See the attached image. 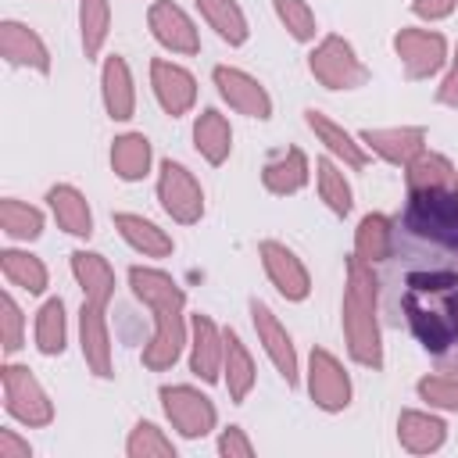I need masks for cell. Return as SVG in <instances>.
<instances>
[{"label":"cell","mask_w":458,"mask_h":458,"mask_svg":"<svg viewBox=\"0 0 458 458\" xmlns=\"http://www.w3.org/2000/svg\"><path fill=\"white\" fill-rule=\"evenodd\" d=\"M129 290L132 297L154 315V333L143 344V369L168 372L190 347V315H186V290L154 265H132L129 268Z\"/></svg>","instance_id":"1"},{"label":"cell","mask_w":458,"mask_h":458,"mask_svg":"<svg viewBox=\"0 0 458 458\" xmlns=\"http://www.w3.org/2000/svg\"><path fill=\"white\" fill-rule=\"evenodd\" d=\"M401 308L411 336L429 354H447L458 344V276L447 268L408 272Z\"/></svg>","instance_id":"2"},{"label":"cell","mask_w":458,"mask_h":458,"mask_svg":"<svg viewBox=\"0 0 458 458\" xmlns=\"http://www.w3.org/2000/svg\"><path fill=\"white\" fill-rule=\"evenodd\" d=\"M344 344L354 365L379 372L383 369V329H379V279L369 261H344V301H340Z\"/></svg>","instance_id":"3"},{"label":"cell","mask_w":458,"mask_h":458,"mask_svg":"<svg viewBox=\"0 0 458 458\" xmlns=\"http://www.w3.org/2000/svg\"><path fill=\"white\" fill-rule=\"evenodd\" d=\"M404 229L426 243L444 250H458V190H408V204L401 215Z\"/></svg>","instance_id":"4"},{"label":"cell","mask_w":458,"mask_h":458,"mask_svg":"<svg viewBox=\"0 0 458 458\" xmlns=\"http://www.w3.org/2000/svg\"><path fill=\"white\" fill-rule=\"evenodd\" d=\"M308 72L311 79L322 86V89H333V93H347V89H361L369 82V64L358 57L354 43L329 32L322 36L311 54H308Z\"/></svg>","instance_id":"5"},{"label":"cell","mask_w":458,"mask_h":458,"mask_svg":"<svg viewBox=\"0 0 458 458\" xmlns=\"http://www.w3.org/2000/svg\"><path fill=\"white\" fill-rule=\"evenodd\" d=\"M0 383H4V408L14 422L29 429H43L54 422V401L29 365H18L7 358L0 369Z\"/></svg>","instance_id":"6"},{"label":"cell","mask_w":458,"mask_h":458,"mask_svg":"<svg viewBox=\"0 0 458 458\" xmlns=\"http://www.w3.org/2000/svg\"><path fill=\"white\" fill-rule=\"evenodd\" d=\"M157 401H161V411H165L168 426L182 440H204L218 426L215 401L204 390H197L193 383H165L157 390Z\"/></svg>","instance_id":"7"},{"label":"cell","mask_w":458,"mask_h":458,"mask_svg":"<svg viewBox=\"0 0 458 458\" xmlns=\"http://www.w3.org/2000/svg\"><path fill=\"white\" fill-rule=\"evenodd\" d=\"M157 204L172 222L197 225L204 218V186L182 161L165 157L157 165Z\"/></svg>","instance_id":"8"},{"label":"cell","mask_w":458,"mask_h":458,"mask_svg":"<svg viewBox=\"0 0 458 458\" xmlns=\"http://www.w3.org/2000/svg\"><path fill=\"white\" fill-rule=\"evenodd\" d=\"M394 54L404 68V75L411 82H422V79H433L444 72V64L451 61L447 54V36L437 32V29H419V25H404L394 32Z\"/></svg>","instance_id":"9"},{"label":"cell","mask_w":458,"mask_h":458,"mask_svg":"<svg viewBox=\"0 0 458 458\" xmlns=\"http://www.w3.org/2000/svg\"><path fill=\"white\" fill-rule=\"evenodd\" d=\"M304 386H308V397L318 411L336 415V411L351 408V397H354L351 376H347L344 361L326 347H311L308 369H304Z\"/></svg>","instance_id":"10"},{"label":"cell","mask_w":458,"mask_h":458,"mask_svg":"<svg viewBox=\"0 0 458 458\" xmlns=\"http://www.w3.org/2000/svg\"><path fill=\"white\" fill-rule=\"evenodd\" d=\"M247 311H250V326H254L258 344L265 347L272 369L283 376L286 386H297V383H301V358H297L293 336L286 333V326L276 318V311H272L265 301L250 297V301H247Z\"/></svg>","instance_id":"11"},{"label":"cell","mask_w":458,"mask_h":458,"mask_svg":"<svg viewBox=\"0 0 458 458\" xmlns=\"http://www.w3.org/2000/svg\"><path fill=\"white\" fill-rule=\"evenodd\" d=\"M147 29L154 43L165 47L168 54H179V57L200 54V29L190 18V11L179 7L175 0H154L147 7Z\"/></svg>","instance_id":"12"},{"label":"cell","mask_w":458,"mask_h":458,"mask_svg":"<svg viewBox=\"0 0 458 458\" xmlns=\"http://www.w3.org/2000/svg\"><path fill=\"white\" fill-rule=\"evenodd\" d=\"M258 258H261V268H265L268 283L276 286V293L283 301H290V304L308 301V293H311V272L297 258V250H290L279 240H261L258 243Z\"/></svg>","instance_id":"13"},{"label":"cell","mask_w":458,"mask_h":458,"mask_svg":"<svg viewBox=\"0 0 458 458\" xmlns=\"http://www.w3.org/2000/svg\"><path fill=\"white\" fill-rule=\"evenodd\" d=\"M211 82H215L218 97L236 114H247V118H258V122L272 118V97H268V89L250 72H243L236 64H215L211 68Z\"/></svg>","instance_id":"14"},{"label":"cell","mask_w":458,"mask_h":458,"mask_svg":"<svg viewBox=\"0 0 458 458\" xmlns=\"http://www.w3.org/2000/svg\"><path fill=\"white\" fill-rule=\"evenodd\" d=\"M150 93L168 118H182L197 104V75L179 61L154 57L150 61Z\"/></svg>","instance_id":"15"},{"label":"cell","mask_w":458,"mask_h":458,"mask_svg":"<svg viewBox=\"0 0 458 458\" xmlns=\"http://www.w3.org/2000/svg\"><path fill=\"white\" fill-rule=\"evenodd\" d=\"M79 351L97 379H114V347L107 329V308L82 301L79 308Z\"/></svg>","instance_id":"16"},{"label":"cell","mask_w":458,"mask_h":458,"mask_svg":"<svg viewBox=\"0 0 458 458\" xmlns=\"http://www.w3.org/2000/svg\"><path fill=\"white\" fill-rule=\"evenodd\" d=\"M190 372L200 383H218L222 379V361H225V329H218V322L204 311L190 315Z\"/></svg>","instance_id":"17"},{"label":"cell","mask_w":458,"mask_h":458,"mask_svg":"<svg viewBox=\"0 0 458 458\" xmlns=\"http://www.w3.org/2000/svg\"><path fill=\"white\" fill-rule=\"evenodd\" d=\"M0 54H4L7 64L29 68L36 75H50V68H54V57H50L47 39L32 25H25L18 18H4L0 21Z\"/></svg>","instance_id":"18"},{"label":"cell","mask_w":458,"mask_h":458,"mask_svg":"<svg viewBox=\"0 0 458 458\" xmlns=\"http://www.w3.org/2000/svg\"><path fill=\"white\" fill-rule=\"evenodd\" d=\"M358 140L365 143L369 154H376L386 165L404 168L408 161H415L426 150L429 132L422 125H386V129H361Z\"/></svg>","instance_id":"19"},{"label":"cell","mask_w":458,"mask_h":458,"mask_svg":"<svg viewBox=\"0 0 458 458\" xmlns=\"http://www.w3.org/2000/svg\"><path fill=\"white\" fill-rule=\"evenodd\" d=\"M304 125L315 132V140L326 147V154L336 157L344 168L361 172V168L369 165V150H365V143H361L354 132H347L340 122H333L326 111H318V107H304Z\"/></svg>","instance_id":"20"},{"label":"cell","mask_w":458,"mask_h":458,"mask_svg":"<svg viewBox=\"0 0 458 458\" xmlns=\"http://www.w3.org/2000/svg\"><path fill=\"white\" fill-rule=\"evenodd\" d=\"M100 100L111 122H129L136 114V79L122 54H107L100 64Z\"/></svg>","instance_id":"21"},{"label":"cell","mask_w":458,"mask_h":458,"mask_svg":"<svg viewBox=\"0 0 458 458\" xmlns=\"http://www.w3.org/2000/svg\"><path fill=\"white\" fill-rule=\"evenodd\" d=\"M397 444L408 454H437L447 444V422L433 408H404L397 415Z\"/></svg>","instance_id":"22"},{"label":"cell","mask_w":458,"mask_h":458,"mask_svg":"<svg viewBox=\"0 0 458 458\" xmlns=\"http://www.w3.org/2000/svg\"><path fill=\"white\" fill-rule=\"evenodd\" d=\"M308 179H311V161L301 147H283L261 165V186L272 197H293L308 186Z\"/></svg>","instance_id":"23"},{"label":"cell","mask_w":458,"mask_h":458,"mask_svg":"<svg viewBox=\"0 0 458 458\" xmlns=\"http://www.w3.org/2000/svg\"><path fill=\"white\" fill-rule=\"evenodd\" d=\"M68 265H72V276H75V283L82 290V301L100 304V308H107L114 301V286L118 283H114V268H111V261L104 254L79 247V250L68 254Z\"/></svg>","instance_id":"24"},{"label":"cell","mask_w":458,"mask_h":458,"mask_svg":"<svg viewBox=\"0 0 458 458\" xmlns=\"http://www.w3.org/2000/svg\"><path fill=\"white\" fill-rule=\"evenodd\" d=\"M47 208L57 222V229H64L75 240H89L93 236V208L86 200V193L72 182H54L47 190Z\"/></svg>","instance_id":"25"},{"label":"cell","mask_w":458,"mask_h":458,"mask_svg":"<svg viewBox=\"0 0 458 458\" xmlns=\"http://www.w3.org/2000/svg\"><path fill=\"white\" fill-rule=\"evenodd\" d=\"M111 222H114L118 236H122L136 254L154 258V261L172 258L175 240H172L157 222H150V218H143V215H136V211H114V215H111Z\"/></svg>","instance_id":"26"},{"label":"cell","mask_w":458,"mask_h":458,"mask_svg":"<svg viewBox=\"0 0 458 458\" xmlns=\"http://www.w3.org/2000/svg\"><path fill=\"white\" fill-rule=\"evenodd\" d=\"M222 383L229 390V401L233 404H243L258 383V365L247 351V344L240 340L236 329L225 326V361H222Z\"/></svg>","instance_id":"27"},{"label":"cell","mask_w":458,"mask_h":458,"mask_svg":"<svg viewBox=\"0 0 458 458\" xmlns=\"http://www.w3.org/2000/svg\"><path fill=\"white\" fill-rule=\"evenodd\" d=\"M193 147L208 165H225L233 154V125L218 107H204L193 118Z\"/></svg>","instance_id":"28"},{"label":"cell","mask_w":458,"mask_h":458,"mask_svg":"<svg viewBox=\"0 0 458 458\" xmlns=\"http://www.w3.org/2000/svg\"><path fill=\"white\" fill-rule=\"evenodd\" d=\"M154 165V147L143 132H122L111 140V172L122 182H140L150 175Z\"/></svg>","instance_id":"29"},{"label":"cell","mask_w":458,"mask_h":458,"mask_svg":"<svg viewBox=\"0 0 458 458\" xmlns=\"http://www.w3.org/2000/svg\"><path fill=\"white\" fill-rule=\"evenodd\" d=\"M394 218L390 215H383V211H369V215H361V222H358V229H354V258H361V261H369V265H379V261H386L390 254H394Z\"/></svg>","instance_id":"30"},{"label":"cell","mask_w":458,"mask_h":458,"mask_svg":"<svg viewBox=\"0 0 458 458\" xmlns=\"http://www.w3.org/2000/svg\"><path fill=\"white\" fill-rule=\"evenodd\" d=\"M0 272L11 286L25 290L29 297H39L47 293L50 286V272L43 265V258H36L32 250H18V247H4L0 250Z\"/></svg>","instance_id":"31"},{"label":"cell","mask_w":458,"mask_h":458,"mask_svg":"<svg viewBox=\"0 0 458 458\" xmlns=\"http://www.w3.org/2000/svg\"><path fill=\"white\" fill-rule=\"evenodd\" d=\"M204 25L215 29V36L229 47H243L250 39V21L236 0H193Z\"/></svg>","instance_id":"32"},{"label":"cell","mask_w":458,"mask_h":458,"mask_svg":"<svg viewBox=\"0 0 458 458\" xmlns=\"http://www.w3.org/2000/svg\"><path fill=\"white\" fill-rule=\"evenodd\" d=\"M315 186H318V200L336 215V218H347L354 211V190L344 175V165L336 157H318L315 161Z\"/></svg>","instance_id":"33"},{"label":"cell","mask_w":458,"mask_h":458,"mask_svg":"<svg viewBox=\"0 0 458 458\" xmlns=\"http://www.w3.org/2000/svg\"><path fill=\"white\" fill-rule=\"evenodd\" d=\"M32 336H36V351L43 358L64 354V347H68V315H64V301L61 297H47L39 304Z\"/></svg>","instance_id":"34"},{"label":"cell","mask_w":458,"mask_h":458,"mask_svg":"<svg viewBox=\"0 0 458 458\" xmlns=\"http://www.w3.org/2000/svg\"><path fill=\"white\" fill-rule=\"evenodd\" d=\"M458 179V168L451 165L447 154H437V150H422L415 161L404 165V186L408 190H440V186H454Z\"/></svg>","instance_id":"35"},{"label":"cell","mask_w":458,"mask_h":458,"mask_svg":"<svg viewBox=\"0 0 458 458\" xmlns=\"http://www.w3.org/2000/svg\"><path fill=\"white\" fill-rule=\"evenodd\" d=\"M43 225H47V218H43V211L36 204H25L18 197H4L0 200V229H4L7 240L32 243V240L43 236Z\"/></svg>","instance_id":"36"},{"label":"cell","mask_w":458,"mask_h":458,"mask_svg":"<svg viewBox=\"0 0 458 458\" xmlns=\"http://www.w3.org/2000/svg\"><path fill=\"white\" fill-rule=\"evenodd\" d=\"M111 36V0H79V39L86 61H97Z\"/></svg>","instance_id":"37"},{"label":"cell","mask_w":458,"mask_h":458,"mask_svg":"<svg viewBox=\"0 0 458 458\" xmlns=\"http://www.w3.org/2000/svg\"><path fill=\"white\" fill-rule=\"evenodd\" d=\"M125 454H129V458H175L179 451H175L172 437H168L157 422L140 419V422L129 429V437H125Z\"/></svg>","instance_id":"38"},{"label":"cell","mask_w":458,"mask_h":458,"mask_svg":"<svg viewBox=\"0 0 458 458\" xmlns=\"http://www.w3.org/2000/svg\"><path fill=\"white\" fill-rule=\"evenodd\" d=\"M272 11H276L279 25L286 29V36L293 43H315L318 18H315V11H311L308 0H272Z\"/></svg>","instance_id":"39"},{"label":"cell","mask_w":458,"mask_h":458,"mask_svg":"<svg viewBox=\"0 0 458 458\" xmlns=\"http://www.w3.org/2000/svg\"><path fill=\"white\" fill-rule=\"evenodd\" d=\"M415 394L433 411H458V372H426L415 379Z\"/></svg>","instance_id":"40"},{"label":"cell","mask_w":458,"mask_h":458,"mask_svg":"<svg viewBox=\"0 0 458 458\" xmlns=\"http://www.w3.org/2000/svg\"><path fill=\"white\" fill-rule=\"evenodd\" d=\"M0 340H4V354L14 358L25 347V315L21 304L14 301V293H0Z\"/></svg>","instance_id":"41"},{"label":"cell","mask_w":458,"mask_h":458,"mask_svg":"<svg viewBox=\"0 0 458 458\" xmlns=\"http://www.w3.org/2000/svg\"><path fill=\"white\" fill-rule=\"evenodd\" d=\"M215 451H218L222 458H254V444H250V437H247L243 426H225V429L218 433Z\"/></svg>","instance_id":"42"},{"label":"cell","mask_w":458,"mask_h":458,"mask_svg":"<svg viewBox=\"0 0 458 458\" xmlns=\"http://www.w3.org/2000/svg\"><path fill=\"white\" fill-rule=\"evenodd\" d=\"M458 11V0H411V14L422 21H444Z\"/></svg>","instance_id":"43"},{"label":"cell","mask_w":458,"mask_h":458,"mask_svg":"<svg viewBox=\"0 0 458 458\" xmlns=\"http://www.w3.org/2000/svg\"><path fill=\"white\" fill-rule=\"evenodd\" d=\"M437 104H444V107H454V111H458V50L451 54L447 72H444V79H440V86H437Z\"/></svg>","instance_id":"44"},{"label":"cell","mask_w":458,"mask_h":458,"mask_svg":"<svg viewBox=\"0 0 458 458\" xmlns=\"http://www.w3.org/2000/svg\"><path fill=\"white\" fill-rule=\"evenodd\" d=\"M0 458H32V444L18 429L0 426Z\"/></svg>","instance_id":"45"},{"label":"cell","mask_w":458,"mask_h":458,"mask_svg":"<svg viewBox=\"0 0 458 458\" xmlns=\"http://www.w3.org/2000/svg\"><path fill=\"white\" fill-rule=\"evenodd\" d=\"M454 190H458V179H454Z\"/></svg>","instance_id":"46"},{"label":"cell","mask_w":458,"mask_h":458,"mask_svg":"<svg viewBox=\"0 0 458 458\" xmlns=\"http://www.w3.org/2000/svg\"><path fill=\"white\" fill-rule=\"evenodd\" d=\"M454 347H458V344H454ZM454 372H458V369H454Z\"/></svg>","instance_id":"47"}]
</instances>
